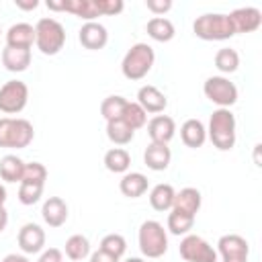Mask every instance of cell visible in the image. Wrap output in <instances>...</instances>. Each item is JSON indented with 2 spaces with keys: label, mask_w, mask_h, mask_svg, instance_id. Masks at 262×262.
Segmentation results:
<instances>
[{
  "label": "cell",
  "mask_w": 262,
  "mask_h": 262,
  "mask_svg": "<svg viewBox=\"0 0 262 262\" xmlns=\"http://www.w3.org/2000/svg\"><path fill=\"white\" fill-rule=\"evenodd\" d=\"M209 139L213 145L221 151H227L235 145V117L229 108H217L211 113L209 119V129H207Z\"/></svg>",
  "instance_id": "6da1fadb"
},
{
  "label": "cell",
  "mask_w": 262,
  "mask_h": 262,
  "mask_svg": "<svg viewBox=\"0 0 262 262\" xmlns=\"http://www.w3.org/2000/svg\"><path fill=\"white\" fill-rule=\"evenodd\" d=\"M66 43V29L59 20L45 16L35 25V45L43 55H55Z\"/></svg>",
  "instance_id": "7a4b0ae2"
},
{
  "label": "cell",
  "mask_w": 262,
  "mask_h": 262,
  "mask_svg": "<svg viewBox=\"0 0 262 262\" xmlns=\"http://www.w3.org/2000/svg\"><path fill=\"white\" fill-rule=\"evenodd\" d=\"M154 61H156L154 47L147 43H135L125 53V57L121 61V72L127 80H141L151 70Z\"/></svg>",
  "instance_id": "3957f363"
},
{
  "label": "cell",
  "mask_w": 262,
  "mask_h": 262,
  "mask_svg": "<svg viewBox=\"0 0 262 262\" xmlns=\"http://www.w3.org/2000/svg\"><path fill=\"white\" fill-rule=\"evenodd\" d=\"M192 31L203 41H225L235 35L229 14H201L192 23Z\"/></svg>",
  "instance_id": "277c9868"
},
{
  "label": "cell",
  "mask_w": 262,
  "mask_h": 262,
  "mask_svg": "<svg viewBox=\"0 0 262 262\" xmlns=\"http://www.w3.org/2000/svg\"><path fill=\"white\" fill-rule=\"evenodd\" d=\"M139 250L145 258H160L168 250V233L160 221L147 219L141 223L139 233H137Z\"/></svg>",
  "instance_id": "5b68a950"
},
{
  "label": "cell",
  "mask_w": 262,
  "mask_h": 262,
  "mask_svg": "<svg viewBox=\"0 0 262 262\" xmlns=\"http://www.w3.org/2000/svg\"><path fill=\"white\" fill-rule=\"evenodd\" d=\"M33 137H35L33 125L27 119H12V117L0 119V147L23 149L33 141Z\"/></svg>",
  "instance_id": "8992f818"
},
{
  "label": "cell",
  "mask_w": 262,
  "mask_h": 262,
  "mask_svg": "<svg viewBox=\"0 0 262 262\" xmlns=\"http://www.w3.org/2000/svg\"><path fill=\"white\" fill-rule=\"evenodd\" d=\"M203 92L219 108H229L231 104L237 102V88H235V84L229 82L223 76H211V78H207L205 84H203Z\"/></svg>",
  "instance_id": "52a82bcc"
},
{
  "label": "cell",
  "mask_w": 262,
  "mask_h": 262,
  "mask_svg": "<svg viewBox=\"0 0 262 262\" xmlns=\"http://www.w3.org/2000/svg\"><path fill=\"white\" fill-rule=\"evenodd\" d=\"M29 86L20 80H8L0 88V111L6 115H16L27 106Z\"/></svg>",
  "instance_id": "ba28073f"
},
{
  "label": "cell",
  "mask_w": 262,
  "mask_h": 262,
  "mask_svg": "<svg viewBox=\"0 0 262 262\" xmlns=\"http://www.w3.org/2000/svg\"><path fill=\"white\" fill-rule=\"evenodd\" d=\"M180 256L186 262H217V252L215 248L205 242L201 235L186 233L180 242Z\"/></svg>",
  "instance_id": "9c48e42d"
},
{
  "label": "cell",
  "mask_w": 262,
  "mask_h": 262,
  "mask_svg": "<svg viewBox=\"0 0 262 262\" xmlns=\"http://www.w3.org/2000/svg\"><path fill=\"white\" fill-rule=\"evenodd\" d=\"M217 256H221V262H248L250 246L248 242L237 233L221 235L217 242Z\"/></svg>",
  "instance_id": "30bf717a"
},
{
  "label": "cell",
  "mask_w": 262,
  "mask_h": 262,
  "mask_svg": "<svg viewBox=\"0 0 262 262\" xmlns=\"http://www.w3.org/2000/svg\"><path fill=\"white\" fill-rule=\"evenodd\" d=\"M229 20L235 33H254L262 25V12L254 6H246L229 12Z\"/></svg>",
  "instance_id": "8fae6325"
},
{
  "label": "cell",
  "mask_w": 262,
  "mask_h": 262,
  "mask_svg": "<svg viewBox=\"0 0 262 262\" xmlns=\"http://www.w3.org/2000/svg\"><path fill=\"white\" fill-rule=\"evenodd\" d=\"M45 246V231L37 223H25L18 231V248L25 254H37Z\"/></svg>",
  "instance_id": "7c38bea8"
},
{
  "label": "cell",
  "mask_w": 262,
  "mask_h": 262,
  "mask_svg": "<svg viewBox=\"0 0 262 262\" xmlns=\"http://www.w3.org/2000/svg\"><path fill=\"white\" fill-rule=\"evenodd\" d=\"M78 39H80L82 47H86L90 51H96V49H102L106 45L108 33L100 23L92 20V23H84L82 25V29L78 31Z\"/></svg>",
  "instance_id": "4fadbf2b"
},
{
  "label": "cell",
  "mask_w": 262,
  "mask_h": 262,
  "mask_svg": "<svg viewBox=\"0 0 262 262\" xmlns=\"http://www.w3.org/2000/svg\"><path fill=\"white\" fill-rule=\"evenodd\" d=\"M176 133V123L172 117L168 115H156L149 123H147V135L151 139V143H166L174 137Z\"/></svg>",
  "instance_id": "5bb4252c"
},
{
  "label": "cell",
  "mask_w": 262,
  "mask_h": 262,
  "mask_svg": "<svg viewBox=\"0 0 262 262\" xmlns=\"http://www.w3.org/2000/svg\"><path fill=\"white\" fill-rule=\"evenodd\" d=\"M137 104L145 113H162L168 106V98L156 86H149L147 84V86H141L137 90Z\"/></svg>",
  "instance_id": "9a60e30c"
},
{
  "label": "cell",
  "mask_w": 262,
  "mask_h": 262,
  "mask_svg": "<svg viewBox=\"0 0 262 262\" xmlns=\"http://www.w3.org/2000/svg\"><path fill=\"white\" fill-rule=\"evenodd\" d=\"M41 215H43V221H45L49 227H61V225L68 221V205H66V201L59 199V196H49V199L43 203Z\"/></svg>",
  "instance_id": "2e32d148"
},
{
  "label": "cell",
  "mask_w": 262,
  "mask_h": 262,
  "mask_svg": "<svg viewBox=\"0 0 262 262\" xmlns=\"http://www.w3.org/2000/svg\"><path fill=\"white\" fill-rule=\"evenodd\" d=\"M201 203H203L201 192H199L196 188H192V186H186V188H182V190H178V192L174 194V205H172V209H174V211H180V213H184V215L194 217V215L199 213V209H201Z\"/></svg>",
  "instance_id": "e0dca14e"
},
{
  "label": "cell",
  "mask_w": 262,
  "mask_h": 262,
  "mask_svg": "<svg viewBox=\"0 0 262 262\" xmlns=\"http://www.w3.org/2000/svg\"><path fill=\"white\" fill-rule=\"evenodd\" d=\"M170 160H172V151L166 143H149L143 151V162L149 170H166L170 166Z\"/></svg>",
  "instance_id": "ac0fdd59"
},
{
  "label": "cell",
  "mask_w": 262,
  "mask_h": 262,
  "mask_svg": "<svg viewBox=\"0 0 262 262\" xmlns=\"http://www.w3.org/2000/svg\"><path fill=\"white\" fill-rule=\"evenodd\" d=\"M33 43H35V27L29 23H16L6 31V45L8 47L31 49Z\"/></svg>",
  "instance_id": "d6986e66"
},
{
  "label": "cell",
  "mask_w": 262,
  "mask_h": 262,
  "mask_svg": "<svg viewBox=\"0 0 262 262\" xmlns=\"http://www.w3.org/2000/svg\"><path fill=\"white\" fill-rule=\"evenodd\" d=\"M2 66L8 72H25L31 66V49L23 47H4L2 49Z\"/></svg>",
  "instance_id": "ffe728a7"
},
{
  "label": "cell",
  "mask_w": 262,
  "mask_h": 262,
  "mask_svg": "<svg viewBox=\"0 0 262 262\" xmlns=\"http://www.w3.org/2000/svg\"><path fill=\"white\" fill-rule=\"evenodd\" d=\"M180 139L186 147H201L207 139V129L199 119H186L180 127Z\"/></svg>",
  "instance_id": "44dd1931"
},
{
  "label": "cell",
  "mask_w": 262,
  "mask_h": 262,
  "mask_svg": "<svg viewBox=\"0 0 262 262\" xmlns=\"http://www.w3.org/2000/svg\"><path fill=\"white\" fill-rule=\"evenodd\" d=\"M147 186H149V182L141 172H127V174H123V178L119 182L121 192L129 199H137V196L145 194Z\"/></svg>",
  "instance_id": "7402d4cb"
},
{
  "label": "cell",
  "mask_w": 262,
  "mask_h": 262,
  "mask_svg": "<svg viewBox=\"0 0 262 262\" xmlns=\"http://www.w3.org/2000/svg\"><path fill=\"white\" fill-rule=\"evenodd\" d=\"M61 10L72 12V14H76L78 18H82L86 23H92L96 16H100L98 8H96V0H63Z\"/></svg>",
  "instance_id": "603a6c76"
},
{
  "label": "cell",
  "mask_w": 262,
  "mask_h": 262,
  "mask_svg": "<svg viewBox=\"0 0 262 262\" xmlns=\"http://www.w3.org/2000/svg\"><path fill=\"white\" fill-rule=\"evenodd\" d=\"M174 194H176V190L172 188V184L160 182L149 190V205L156 211H170L174 205Z\"/></svg>",
  "instance_id": "cb8c5ba5"
},
{
  "label": "cell",
  "mask_w": 262,
  "mask_h": 262,
  "mask_svg": "<svg viewBox=\"0 0 262 262\" xmlns=\"http://www.w3.org/2000/svg\"><path fill=\"white\" fill-rule=\"evenodd\" d=\"M174 25L172 20L164 18V16H154L147 20V35L154 39V41H160V43H168L174 39Z\"/></svg>",
  "instance_id": "d4e9b609"
},
{
  "label": "cell",
  "mask_w": 262,
  "mask_h": 262,
  "mask_svg": "<svg viewBox=\"0 0 262 262\" xmlns=\"http://www.w3.org/2000/svg\"><path fill=\"white\" fill-rule=\"evenodd\" d=\"M131 166V156L127 149L123 147H113L104 154V168L108 172H115V174H123L127 172Z\"/></svg>",
  "instance_id": "484cf974"
},
{
  "label": "cell",
  "mask_w": 262,
  "mask_h": 262,
  "mask_svg": "<svg viewBox=\"0 0 262 262\" xmlns=\"http://www.w3.org/2000/svg\"><path fill=\"white\" fill-rule=\"evenodd\" d=\"M23 170H25V162L12 154H8L0 160V178L6 182H20Z\"/></svg>",
  "instance_id": "4316f807"
},
{
  "label": "cell",
  "mask_w": 262,
  "mask_h": 262,
  "mask_svg": "<svg viewBox=\"0 0 262 262\" xmlns=\"http://www.w3.org/2000/svg\"><path fill=\"white\" fill-rule=\"evenodd\" d=\"M88 254H90V242H88L86 235L74 233V235L68 237V242H66V256H68L72 262H80V260H84Z\"/></svg>",
  "instance_id": "83f0119b"
},
{
  "label": "cell",
  "mask_w": 262,
  "mask_h": 262,
  "mask_svg": "<svg viewBox=\"0 0 262 262\" xmlns=\"http://www.w3.org/2000/svg\"><path fill=\"white\" fill-rule=\"evenodd\" d=\"M133 135H135V131L129 125H125L121 119H115V121L106 123V137L115 145H127L133 139Z\"/></svg>",
  "instance_id": "f1b7e54d"
},
{
  "label": "cell",
  "mask_w": 262,
  "mask_h": 262,
  "mask_svg": "<svg viewBox=\"0 0 262 262\" xmlns=\"http://www.w3.org/2000/svg\"><path fill=\"white\" fill-rule=\"evenodd\" d=\"M121 121L125 125H129L133 131H137V129H141L147 123V113L137 102H129L127 100V104L123 108V115H121Z\"/></svg>",
  "instance_id": "f546056e"
},
{
  "label": "cell",
  "mask_w": 262,
  "mask_h": 262,
  "mask_svg": "<svg viewBox=\"0 0 262 262\" xmlns=\"http://www.w3.org/2000/svg\"><path fill=\"white\" fill-rule=\"evenodd\" d=\"M192 225H194V217L170 209V213H168V231L172 235H186L192 229Z\"/></svg>",
  "instance_id": "4dcf8cb0"
},
{
  "label": "cell",
  "mask_w": 262,
  "mask_h": 262,
  "mask_svg": "<svg viewBox=\"0 0 262 262\" xmlns=\"http://www.w3.org/2000/svg\"><path fill=\"white\" fill-rule=\"evenodd\" d=\"M239 66V55L235 49L231 47H221L217 53H215V68L223 74H233Z\"/></svg>",
  "instance_id": "1f68e13d"
},
{
  "label": "cell",
  "mask_w": 262,
  "mask_h": 262,
  "mask_svg": "<svg viewBox=\"0 0 262 262\" xmlns=\"http://www.w3.org/2000/svg\"><path fill=\"white\" fill-rule=\"evenodd\" d=\"M125 104H127V98H123V96H119V94L106 96V98L102 100V104H100V115L106 119V123H108V121H115V119H121Z\"/></svg>",
  "instance_id": "d6a6232c"
},
{
  "label": "cell",
  "mask_w": 262,
  "mask_h": 262,
  "mask_svg": "<svg viewBox=\"0 0 262 262\" xmlns=\"http://www.w3.org/2000/svg\"><path fill=\"white\" fill-rule=\"evenodd\" d=\"M45 180H47V168H45L41 162L25 164V170H23V178H20V182H29V184L45 186Z\"/></svg>",
  "instance_id": "836d02e7"
},
{
  "label": "cell",
  "mask_w": 262,
  "mask_h": 262,
  "mask_svg": "<svg viewBox=\"0 0 262 262\" xmlns=\"http://www.w3.org/2000/svg\"><path fill=\"white\" fill-rule=\"evenodd\" d=\"M100 250H104L106 254H111V256H115V258L121 260V256H123L125 250H127V242H125V237H123L121 233H108V235L102 237Z\"/></svg>",
  "instance_id": "e575fe53"
},
{
  "label": "cell",
  "mask_w": 262,
  "mask_h": 262,
  "mask_svg": "<svg viewBox=\"0 0 262 262\" xmlns=\"http://www.w3.org/2000/svg\"><path fill=\"white\" fill-rule=\"evenodd\" d=\"M43 194V186L39 184H29V182H20L18 186V201L23 205H35Z\"/></svg>",
  "instance_id": "d590c367"
},
{
  "label": "cell",
  "mask_w": 262,
  "mask_h": 262,
  "mask_svg": "<svg viewBox=\"0 0 262 262\" xmlns=\"http://www.w3.org/2000/svg\"><path fill=\"white\" fill-rule=\"evenodd\" d=\"M96 8L100 16H113V14H119L125 8V4L123 0H96Z\"/></svg>",
  "instance_id": "8d00e7d4"
},
{
  "label": "cell",
  "mask_w": 262,
  "mask_h": 262,
  "mask_svg": "<svg viewBox=\"0 0 262 262\" xmlns=\"http://www.w3.org/2000/svg\"><path fill=\"white\" fill-rule=\"evenodd\" d=\"M145 6H147V10H151L156 16H160V14H164V12H168V10L172 8V2H170V0H147Z\"/></svg>",
  "instance_id": "74e56055"
},
{
  "label": "cell",
  "mask_w": 262,
  "mask_h": 262,
  "mask_svg": "<svg viewBox=\"0 0 262 262\" xmlns=\"http://www.w3.org/2000/svg\"><path fill=\"white\" fill-rule=\"evenodd\" d=\"M37 262H63V254H61V250H57V248H47V250L39 256Z\"/></svg>",
  "instance_id": "f35d334b"
},
{
  "label": "cell",
  "mask_w": 262,
  "mask_h": 262,
  "mask_svg": "<svg viewBox=\"0 0 262 262\" xmlns=\"http://www.w3.org/2000/svg\"><path fill=\"white\" fill-rule=\"evenodd\" d=\"M90 262H119V258H115V256H111L98 248L94 254H90Z\"/></svg>",
  "instance_id": "ab89813d"
},
{
  "label": "cell",
  "mask_w": 262,
  "mask_h": 262,
  "mask_svg": "<svg viewBox=\"0 0 262 262\" xmlns=\"http://www.w3.org/2000/svg\"><path fill=\"white\" fill-rule=\"evenodd\" d=\"M2 262H29V258L23 254H8V256H4Z\"/></svg>",
  "instance_id": "60d3db41"
},
{
  "label": "cell",
  "mask_w": 262,
  "mask_h": 262,
  "mask_svg": "<svg viewBox=\"0 0 262 262\" xmlns=\"http://www.w3.org/2000/svg\"><path fill=\"white\" fill-rule=\"evenodd\" d=\"M6 225H8V211L4 209V205L0 207V233L6 229Z\"/></svg>",
  "instance_id": "b9f144b4"
},
{
  "label": "cell",
  "mask_w": 262,
  "mask_h": 262,
  "mask_svg": "<svg viewBox=\"0 0 262 262\" xmlns=\"http://www.w3.org/2000/svg\"><path fill=\"white\" fill-rule=\"evenodd\" d=\"M16 6H18V8H25V10H33V8H37V6H39V2H37V0H31V2L16 0Z\"/></svg>",
  "instance_id": "7bdbcfd3"
},
{
  "label": "cell",
  "mask_w": 262,
  "mask_h": 262,
  "mask_svg": "<svg viewBox=\"0 0 262 262\" xmlns=\"http://www.w3.org/2000/svg\"><path fill=\"white\" fill-rule=\"evenodd\" d=\"M4 201H6V188L0 184V207L4 205Z\"/></svg>",
  "instance_id": "ee69618b"
},
{
  "label": "cell",
  "mask_w": 262,
  "mask_h": 262,
  "mask_svg": "<svg viewBox=\"0 0 262 262\" xmlns=\"http://www.w3.org/2000/svg\"><path fill=\"white\" fill-rule=\"evenodd\" d=\"M125 262H145V260L143 258H127Z\"/></svg>",
  "instance_id": "f6af8a7d"
}]
</instances>
